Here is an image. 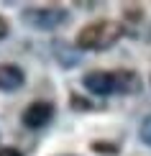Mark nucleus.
I'll list each match as a JSON object with an SVG mask.
<instances>
[{"instance_id": "nucleus-3", "label": "nucleus", "mask_w": 151, "mask_h": 156, "mask_svg": "<svg viewBox=\"0 0 151 156\" xmlns=\"http://www.w3.org/2000/svg\"><path fill=\"white\" fill-rule=\"evenodd\" d=\"M51 118H54V105H51V102H44V100L31 102V105L23 110V126L26 128H34V131L49 126Z\"/></svg>"}, {"instance_id": "nucleus-8", "label": "nucleus", "mask_w": 151, "mask_h": 156, "mask_svg": "<svg viewBox=\"0 0 151 156\" xmlns=\"http://www.w3.org/2000/svg\"><path fill=\"white\" fill-rule=\"evenodd\" d=\"M92 148H95V151H102V154H118V146L115 144H92Z\"/></svg>"}, {"instance_id": "nucleus-4", "label": "nucleus", "mask_w": 151, "mask_h": 156, "mask_svg": "<svg viewBox=\"0 0 151 156\" xmlns=\"http://www.w3.org/2000/svg\"><path fill=\"white\" fill-rule=\"evenodd\" d=\"M82 84H84V87H87L92 95H97V97H108L110 92H115L113 72H100V69L87 72V74L82 77Z\"/></svg>"}, {"instance_id": "nucleus-1", "label": "nucleus", "mask_w": 151, "mask_h": 156, "mask_svg": "<svg viewBox=\"0 0 151 156\" xmlns=\"http://www.w3.org/2000/svg\"><path fill=\"white\" fill-rule=\"evenodd\" d=\"M123 31L126 28L118 21H95L77 34V46L82 51H105L120 41Z\"/></svg>"}, {"instance_id": "nucleus-9", "label": "nucleus", "mask_w": 151, "mask_h": 156, "mask_svg": "<svg viewBox=\"0 0 151 156\" xmlns=\"http://www.w3.org/2000/svg\"><path fill=\"white\" fill-rule=\"evenodd\" d=\"M0 156H23V154L13 146H5V148H0Z\"/></svg>"}, {"instance_id": "nucleus-6", "label": "nucleus", "mask_w": 151, "mask_h": 156, "mask_svg": "<svg viewBox=\"0 0 151 156\" xmlns=\"http://www.w3.org/2000/svg\"><path fill=\"white\" fill-rule=\"evenodd\" d=\"M113 80H115V92L120 95H136L141 90V80L136 72H113Z\"/></svg>"}, {"instance_id": "nucleus-2", "label": "nucleus", "mask_w": 151, "mask_h": 156, "mask_svg": "<svg viewBox=\"0 0 151 156\" xmlns=\"http://www.w3.org/2000/svg\"><path fill=\"white\" fill-rule=\"evenodd\" d=\"M67 10L64 8H28L23 10V23L34 26L41 31H54L62 23H67Z\"/></svg>"}, {"instance_id": "nucleus-7", "label": "nucleus", "mask_w": 151, "mask_h": 156, "mask_svg": "<svg viewBox=\"0 0 151 156\" xmlns=\"http://www.w3.org/2000/svg\"><path fill=\"white\" fill-rule=\"evenodd\" d=\"M138 136H141V141H143V144H146V146H151V115H146V118L141 120Z\"/></svg>"}, {"instance_id": "nucleus-10", "label": "nucleus", "mask_w": 151, "mask_h": 156, "mask_svg": "<svg viewBox=\"0 0 151 156\" xmlns=\"http://www.w3.org/2000/svg\"><path fill=\"white\" fill-rule=\"evenodd\" d=\"M8 31H10V26H8V21H5V18L0 16V38H5V36H8Z\"/></svg>"}, {"instance_id": "nucleus-5", "label": "nucleus", "mask_w": 151, "mask_h": 156, "mask_svg": "<svg viewBox=\"0 0 151 156\" xmlns=\"http://www.w3.org/2000/svg\"><path fill=\"white\" fill-rule=\"evenodd\" d=\"M26 82V74L16 64H0V90L3 92H16Z\"/></svg>"}]
</instances>
